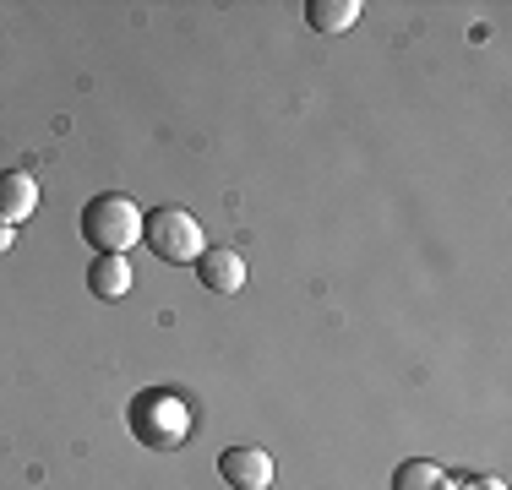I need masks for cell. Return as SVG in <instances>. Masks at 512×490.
<instances>
[{
    "instance_id": "obj_10",
    "label": "cell",
    "mask_w": 512,
    "mask_h": 490,
    "mask_svg": "<svg viewBox=\"0 0 512 490\" xmlns=\"http://www.w3.org/2000/svg\"><path fill=\"white\" fill-rule=\"evenodd\" d=\"M463 490H507V485H502V480H491V474H485V480H469Z\"/></svg>"
},
{
    "instance_id": "obj_6",
    "label": "cell",
    "mask_w": 512,
    "mask_h": 490,
    "mask_svg": "<svg viewBox=\"0 0 512 490\" xmlns=\"http://www.w3.org/2000/svg\"><path fill=\"white\" fill-rule=\"evenodd\" d=\"M33 207H39V186H33V175L6 169V175H0V224H22V218H33Z\"/></svg>"
},
{
    "instance_id": "obj_3",
    "label": "cell",
    "mask_w": 512,
    "mask_h": 490,
    "mask_svg": "<svg viewBox=\"0 0 512 490\" xmlns=\"http://www.w3.org/2000/svg\"><path fill=\"white\" fill-rule=\"evenodd\" d=\"M142 240L153 245L158 262H197L202 256V224L186 207H153V213H142Z\"/></svg>"
},
{
    "instance_id": "obj_1",
    "label": "cell",
    "mask_w": 512,
    "mask_h": 490,
    "mask_svg": "<svg viewBox=\"0 0 512 490\" xmlns=\"http://www.w3.org/2000/svg\"><path fill=\"white\" fill-rule=\"evenodd\" d=\"M126 425H131V436H137L142 447L175 452L180 441L191 436V403L180 398L175 387H148V392H137V398H131Z\"/></svg>"
},
{
    "instance_id": "obj_2",
    "label": "cell",
    "mask_w": 512,
    "mask_h": 490,
    "mask_svg": "<svg viewBox=\"0 0 512 490\" xmlns=\"http://www.w3.org/2000/svg\"><path fill=\"white\" fill-rule=\"evenodd\" d=\"M82 235L88 245H99V256H126L142 240V207L120 191H104L82 207Z\"/></svg>"
},
{
    "instance_id": "obj_7",
    "label": "cell",
    "mask_w": 512,
    "mask_h": 490,
    "mask_svg": "<svg viewBox=\"0 0 512 490\" xmlns=\"http://www.w3.org/2000/svg\"><path fill=\"white\" fill-rule=\"evenodd\" d=\"M88 289L99 294V300H120V294H131V262H126V256H99V262L88 267Z\"/></svg>"
},
{
    "instance_id": "obj_9",
    "label": "cell",
    "mask_w": 512,
    "mask_h": 490,
    "mask_svg": "<svg viewBox=\"0 0 512 490\" xmlns=\"http://www.w3.org/2000/svg\"><path fill=\"white\" fill-rule=\"evenodd\" d=\"M393 490H447V469H436L425 458H409L393 469Z\"/></svg>"
},
{
    "instance_id": "obj_8",
    "label": "cell",
    "mask_w": 512,
    "mask_h": 490,
    "mask_svg": "<svg viewBox=\"0 0 512 490\" xmlns=\"http://www.w3.org/2000/svg\"><path fill=\"white\" fill-rule=\"evenodd\" d=\"M306 22L316 33H349L360 22V0H311Z\"/></svg>"
},
{
    "instance_id": "obj_4",
    "label": "cell",
    "mask_w": 512,
    "mask_h": 490,
    "mask_svg": "<svg viewBox=\"0 0 512 490\" xmlns=\"http://www.w3.org/2000/svg\"><path fill=\"white\" fill-rule=\"evenodd\" d=\"M218 474L229 480V490H267L273 485V458L262 447H229L218 458Z\"/></svg>"
},
{
    "instance_id": "obj_5",
    "label": "cell",
    "mask_w": 512,
    "mask_h": 490,
    "mask_svg": "<svg viewBox=\"0 0 512 490\" xmlns=\"http://www.w3.org/2000/svg\"><path fill=\"white\" fill-rule=\"evenodd\" d=\"M197 278H202V289H213V294H240L246 289V256L240 251H202L197 256Z\"/></svg>"
},
{
    "instance_id": "obj_11",
    "label": "cell",
    "mask_w": 512,
    "mask_h": 490,
    "mask_svg": "<svg viewBox=\"0 0 512 490\" xmlns=\"http://www.w3.org/2000/svg\"><path fill=\"white\" fill-rule=\"evenodd\" d=\"M11 240H17V229H11V224H0V251H6Z\"/></svg>"
}]
</instances>
